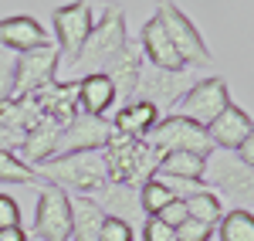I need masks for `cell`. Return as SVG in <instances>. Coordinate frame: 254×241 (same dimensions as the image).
<instances>
[{
	"label": "cell",
	"mask_w": 254,
	"mask_h": 241,
	"mask_svg": "<svg viewBox=\"0 0 254 241\" xmlns=\"http://www.w3.org/2000/svg\"><path fill=\"white\" fill-rule=\"evenodd\" d=\"M44 183H55L71 197H92L102 183L109 180L105 157L102 150H85V153H61L34 166Z\"/></svg>",
	"instance_id": "1"
},
{
	"label": "cell",
	"mask_w": 254,
	"mask_h": 241,
	"mask_svg": "<svg viewBox=\"0 0 254 241\" xmlns=\"http://www.w3.org/2000/svg\"><path fill=\"white\" fill-rule=\"evenodd\" d=\"M200 187H203V190H214L217 197L224 194V197L234 201L237 207L244 204V211H248V207H251V197H254V173H251V166H244L234 153H227V150H210V153L203 157Z\"/></svg>",
	"instance_id": "2"
},
{
	"label": "cell",
	"mask_w": 254,
	"mask_h": 241,
	"mask_svg": "<svg viewBox=\"0 0 254 241\" xmlns=\"http://www.w3.org/2000/svg\"><path fill=\"white\" fill-rule=\"evenodd\" d=\"M102 157H105L109 180L129 183V187H142L146 180H153L156 163H159V157L149 150L146 140H129V136H119V133H112V140L105 143Z\"/></svg>",
	"instance_id": "3"
},
{
	"label": "cell",
	"mask_w": 254,
	"mask_h": 241,
	"mask_svg": "<svg viewBox=\"0 0 254 241\" xmlns=\"http://www.w3.org/2000/svg\"><path fill=\"white\" fill-rule=\"evenodd\" d=\"M129 41V31H126V14L122 10H109L105 17H98L88 31V38L78 51V61H75V72H88V75H102L112 61L119 58V51L126 48Z\"/></svg>",
	"instance_id": "4"
},
{
	"label": "cell",
	"mask_w": 254,
	"mask_h": 241,
	"mask_svg": "<svg viewBox=\"0 0 254 241\" xmlns=\"http://www.w3.org/2000/svg\"><path fill=\"white\" fill-rule=\"evenodd\" d=\"M153 14L159 17V24H163V31H166L170 44L176 48V55H180V61H183L187 68H214V55H210V48L203 44L200 31L193 27V20L187 17L176 3H159Z\"/></svg>",
	"instance_id": "5"
},
{
	"label": "cell",
	"mask_w": 254,
	"mask_h": 241,
	"mask_svg": "<svg viewBox=\"0 0 254 241\" xmlns=\"http://www.w3.org/2000/svg\"><path fill=\"white\" fill-rule=\"evenodd\" d=\"M231 102L234 99H231V92H227V81L220 79V75H207V79H196L193 85L183 92V99L173 105L170 116L190 119V122H196L200 129H207Z\"/></svg>",
	"instance_id": "6"
},
{
	"label": "cell",
	"mask_w": 254,
	"mask_h": 241,
	"mask_svg": "<svg viewBox=\"0 0 254 241\" xmlns=\"http://www.w3.org/2000/svg\"><path fill=\"white\" fill-rule=\"evenodd\" d=\"M146 143L156 157H166V153H200V157H207L214 150L207 129H200L190 119H180V116H159V122L149 129Z\"/></svg>",
	"instance_id": "7"
},
{
	"label": "cell",
	"mask_w": 254,
	"mask_h": 241,
	"mask_svg": "<svg viewBox=\"0 0 254 241\" xmlns=\"http://www.w3.org/2000/svg\"><path fill=\"white\" fill-rule=\"evenodd\" d=\"M58 65H61V55L55 44L14 55V99L38 95L48 85H55L58 81Z\"/></svg>",
	"instance_id": "8"
},
{
	"label": "cell",
	"mask_w": 254,
	"mask_h": 241,
	"mask_svg": "<svg viewBox=\"0 0 254 241\" xmlns=\"http://www.w3.org/2000/svg\"><path fill=\"white\" fill-rule=\"evenodd\" d=\"M31 235L41 241H71V194L55 183H41Z\"/></svg>",
	"instance_id": "9"
},
{
	"label": "cell",
	"mask_w": 254,
	"mask_h": 241,
	"mask_svg": "<svg viewBox=\"0 0 254 241\" xmlns=\"http://www.w3.org/2000/svg\"><path fill=\"white\" fill-rule=\"evenodd\" d=\"M193 75L190 72H159V68H149L142 65L139 72V85H136V95L132 99H142L149 105H156L159 112H173V105L183 99V92L193 85Z\"/></svg>",
	"instance_id": "10"
},
{
	"label": "cell",
	"mask_w": 254,
	"mask_h": 241,
	"mask_svg": "<svg viewBox=\"0 0 254 241\" xmlns=\"http://www.w3.org/2000/svg\"><path fill=\"white\" fill-rule=\"evenodd\" d=\"M51 24H55V38H58V41H55L58 55L68 61L71 68H75L81 44H85L88 31H92V24H95L92 7H88V3H64V7H58V10H55Z\"/></svg>",
	"instance_id": "11"
},
{
	"label": "cell",
	"mask_w": 254,
	"mask_h": 241,
	"mask_svg": "<svg viewBox=\"0 0 254 241\" xmlns=\"http://www.w3.org/2000/svg\"><path fill=\"white\" fill-rule=\"evenodd\" d=\"M109 140H112V122L78 112L71 122L61 126L55 157H61V153H85V150H105Z\"/></svg>",
	"instance_id": "12"
},
{
	"label": "cell",
	"mask_w": 254,
	"mask_h": 241,
	"mask_svg": "<svg viewBox=\"0 0 254 241\" xmlns=\"http://www.w3.org/2000/svg\"><path fill=\"white\" fill-rule=\"evenodd\" d=\"M136 41H139V51H142V61L149 68H159V72H187V65L180 61V55H176V48L170 44V38H166V31H163L156 14L142 24Z\"/></svg>",
	"instance_id": "13"
},
{
	"label": "cell",
	"mask_w": 254,
	"mask_h": 241,
	"mask_svg": "<svg viewBox=\"0 0 254 241\" xmlns=\"http://www.w3.org/2000/svg\"><path fill=\"white\" fill-rule=\"evenodd\" d=\"M0 44L7 51H34V48H44V44H55L51 34L44 31V24L31 14H10V17H0Z\"/></svg>",
	"instance_id": "14"
},
{
	"label": "cell",
	"mask_w": 254,
	"mask_h": 241,
	"mask_svg": "<svg viewBox=\"0 0 254 241\" xmlns=\"http://www.w3.org/2000/svg\"><path fill=\"white\" fill-rule=\"evenodd\" d=\"M142 51H139V41L129 38L126 41V48L119 51V58L102 72L105 79L112 81V88H116V99H132L136 95V85H139V72H142Z\"/></svg>",
	"instance_id": "15"
},
{
	"label": "cell",
	"mask_w": 254,
	"mask_h": 241,
	"mask_svg": "<svg viewBox=\"0 0 254 241\" xmlns=\"http://www.w3.org/2000/svg\"><path fill=\"white\" fill-rule=\"evenodd\" d=\"M207 136H210V143H214V150H227V153H234L244 140H251V116H248L241 105L231 102V105H227V109L207 126Z\"/></svg>",
	"instance_id": "16"
},
{
	"label": "cell",
	"mask_w": 254,
	"mask_h": 241,
	"mask_svg": "<svg viewBox=\"0 0 254 241\" xmlns=\"http://www.w3.org/2000/svg\"><path fill=\"white\" fill-rule=\"evenodd\" d=\"M159 122V109L142 99H129L116 116H112V133L129 136V140H146L149 129Z\"/></svg>",
	"instance_id": "17"
},
{
	"label": "cell",
	"mask_w": 254,
	"mask_h": 241,
	"mask_svg": "<svg viewBox=\"0 0 254 241\" xmlns=\"http://www.w3.org/2000/svg\"><path fill=\"white\" fill-rule=\"evenodd\" d=\"M92 201L105 211V218L129 221L132 214H139V187H129V183H119V180H105L95 190Z\"/></svg>",
	"instance_id": "18"
},
{
	"label": "cell",
	"mask_w": 254,
	"mask_h": 241,
	"mask_svg": "<svg viewBox=\"0 0 254 241\" xmlns=\"http://www.w3.org/2000/svg\"><path fill=\"white\" fill-rule=\"evenodd\" d=\"M78 102H81V112H85V116H98V119H105L109 109H112L119 99H116L112 81L105 79V75H81V81H78Z\"/></svg>",
	"instance_id": "19"
},
{
	"label": "cell",
	"mask_w": 254,
	"mask_h": 241,
	"mask_svg": "<svg viewBox=\"0 0 254 241\" xmlns=\"http://www.w3.org/2000/svg\"><path fill=\"white\" fill-rule=\"evenodd\" d=\"M105 211L92 197H71V241H98Z\"/></svg>",
	"instance_id": "20"
},
{
	"label": "cell",
	"mask_w": 254,
	"mask_h": 241,
	"mask_svg": "<svg viewBox=\"0 0 254 241\" xmlns=\"http://www.w3.org/2000/svg\"><path fill=\"white\" fill-rule=\"evenodd\" d=\"M200 173H203V157L200 153H166V157H159L153 177L180 180V183H200Z\"/></svg>",
	"instance_id": "21"
},
{
	"label": "cell",
	"mask_w": 254,
	"mask_h": 241,
	"mask_svg": "<svg viewBox=\"0 0 254 241\" xmlns=\"http://www.w3.org/2000/svg\"><path fill=\"white\" fill-rule=\"evenodd\" d=\"M217 238L220 241H254V218L244 207L224 211V218L217 221Z\"/></svg>",
	"instance_id": "22"
},
{
	"label": "cell",
	"mask_w": 254,
	"mask_h": 241,
	"mask_svg": "<svg viewBox=\"0 0 254 241\" xmlns=\"http://www.w3.org/2000/svg\"><path fill=\"white\" fill-rule=\"evenodd\" d=\"M0 183H24V187H41V173L34 166L17 160V153L0 150Z\"/></svg>",
	"instance_id": "23"
},
{
	"label": "cell",
	"mask_w": 254,
	"mask_h": 241,
	"mask_svg": "<svg viewBox=\"0 0 254 241\" xmlns=\"http://www.w3.org/2000/svg\"><path fill=\"white\" fill-rule=\"evenodd\" d=\"M170 201H176V194L159 180V177H153V180H146L139 187V211H142L146 218H156Z\"/></svg>",
	"instance_id": "24"
},
{
	"label": "cell",
	"mask_w": 254,
	"mask_h": 241,
	"mask_svg": "<svg viewBox=\"0 0 254 241\" xmlns=\"http://www.w3.org/2000/svg\"><path fill=\"white\" fill-rule=\"evenodd\" d=\"M210 238H214V228L193 221V218H187V221L176 228V241H210Z\"/></svg>",
	"instance_id": "25"
},
{
	"label": "cell",
	"mask_w": 254,
	"mask_h": 241,
	"mask_svg": "<svg viewBox=\"0 0 254 241\" xmlns=\"http://www.w3.org/2000/svg\"><path fill=\"white\" fill-rule=\"evenodd\" d=\"M14 99V55H0V105Z\"/></svg>",
	"instance_id": "26"
},
{
	"label": "cell",
	"mask_w": 254,
	"mask_h": 241,
	"mask_svg": "<svg viewBox=\"0 0 254 241\" xmlns=\"http://www.w3.org/2000/svg\"><path fill=\"white\" fill-rule=\"evenodd\" d=\"M98 241H132V224L119 221V218H105Z\"/></svg>",
	"instance_id": "27"
},
{
	"label": "cell",
	"mask_w": 254,
	"mask_h": 241,
	"mask_svg": "<svg viewBox=\"0 0 254 241\" xmlns=\"http://www.w3.org/2000/svg\"><path fill=\"white\" fill-rule=\"evenodd\" d=\"M139 235H142V241H176V231L166 228L159 218H146V224H142Z\"/></svg>",
	"instance_id": "28"
},
{
	"label": "cell",
	"mask_w": 254,
	"mask_h": 241,
	"mask_svg": "<svg viewBox=\"0 0 254 241\" xmlns=\"http://www.w3.org/2000/svg\"><path fill=\"white\" fill-rule=\"evenodd\" d=\"M20 224V207L10 194H0V231L3 228H17Z\"/></svg>",
	"instance_id": "29"
},
{
	"label": "cell",
	"mask_w": 254,
	"mask_h": 241,
	"mask_svg": "<svg viewBox=\"0 0 254 241\" xmlns=\"http://www.w3.org/2000/svg\"><path fill=\"white\" fill-rule=\"evenodd\" d=\"M156 218H159V221H163V224H166V228H173V231H176L180 224L187 221V207H183V201L176 197V201H170V204H166V207H163V211H159Z\"/></svg>",
	"instance_id": "30"
},
{
	"label": "cell",
	"mask_w": 254,
	"mask_h": 241,
	"mask_svg": "<svg viewBox=\"0 0 254 241\" xmlns=\"http://www.w3.org/2000/svg\"><path fill=\"white\" fill-rule=\"evenodd\" d=\"M0 241H27V231H24V228H3V231H0Z\"/></svg>",
	"instance_id": "31"
}]
</instances>
